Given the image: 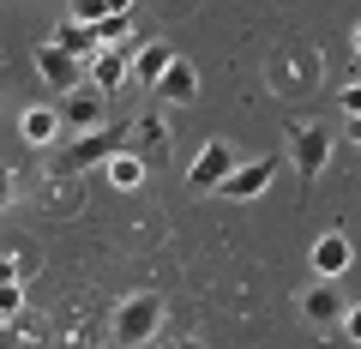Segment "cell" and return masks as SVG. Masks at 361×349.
<instances>
[{"label":"cell","mask_w":361,"mask_h":349,"mask_svg":"<svg viewBox=\"0 0 361 349\" xmlns=\"http://www.w3.org/2000/svg\"><path fill=\"white\" fill-rule=\"evenodd\" d=\"M349 139H355V145H361V115H349Z\"/></svg>","instance_id":"obj_26"},{"label":"cell","mask_w":361,"mask_h":349,"mask_svg":"<svg viewBox=\"0 0 361 349\" xmlns=\"http://www.w3.org/2000/svg\"><path fill=\"white\" fill-rule=\"evenodd\" d=\"M289 163H295L307 181L325 175V163H331V133L313 127V121H307V127H289Z\"/></svg>","instance_id":"obj_7"},{"label":"cell","mask_w":361,"mask_h":349,"mask_svg":"<svg viewBox=\"0 0 361 349\" xmlns=\"http://www.w3.org/2000/svg\"><path fill=\"white\" fill-rule=\"evenodd\" d=\"M133 49H139V37H127V42H115V49H97L85 61V78H90V91H121V85H127L133 78Z\"/></svg>","instance_id":"obj_3"},{"label":"cell","mask_w":361,"mask_h":349,"mask_svg":"<svg viewBox=\"0 0 361 349\" xmlns=\"http://www.w3.org/2000/svg\"><path fill=\"white\" fill-rule=\"evenodd\" d=\"M18 133H25V145L49 151V145L61 139V115H54V109H25V115H18Z\"/></svg>","instance_id":"obj_15"},{"label":"cell","mask_w":361,"mask_h":349,"mask_svg":"<svg viewBox=\"0 0 361 349\" xmlns=\"http://www.w3.org/2000/svg\"><path fill=\"white\" fill-rule=\"evenodd\" d=\"M235 163H241V157H235V145H229V139H211L205 151L193 157V169H187V187H193V193H217V187L229 181Z\"/></svg>","instance_id":"obj_6"},{"label":"cell","mask_w":361,"mask_h":349,"mask_svg":"<svg viewBox=\"0 0 361 349\" xmlns=\"http://www.w3.org/2000/svg\"><path fill=\"white\" fill-rule=\"evenodd\" d=\"M54 49H66L73 61H90V54H97V30H85V25H73V18H66L61 37H54Z\"/></svg>","instance_id":"obj_17"},{"label":"cell","mask_w":361,"mask_h":349,"mask_svg":"<svg viewBox=\"0 0 361 349\" xmlns=\"http://www.w3.org/2000/svg\"><path fill=\"white\" fill-rule=\"evenodd\" d=\"M115 151H127V127H97V133H78L73 145H54V151H49V175H85V169L109 163Z\"/></svg>","instance_id":"obj_1"},{"label":"cell","mask_w":361,"mask_h":349,"mask_svg":"<svg viewBox=\"0 0 361 349\" xmlns=\"http://www.w3.org/2000/svg\"><path fill=\"white\" fill-rule=\"evenodd\" d=\"M13 193H18V181H13V169H0V211L13 205Z\"/></svg>","instance_id":"obj_22"},{"label":"cell","mask_w":361,"mask_h":349,"mask_svg":"<svg viewBox=\"0 0 361 349\" xmlns=\"http://www.w3.org/2000/svg\"><path fill=\"white\" fill-rule=\"evenodd\" d=\"M25 313V283H0V325Z\"/></svg>","instance_id":"obj_19"},{"label":"cell","mask_w":361,"mask_h":349,"mask_svg":"<svg viewBox=\"0 0 361 349\" xmlns=\"http://www.w3.org/2000/svg\"><path fill=\"white\" fill-rule=\"evenodd\" d=\"M157 331H163V301H157L151 289H139V295H127L115 307V349H139V343H151Z\"/></svg>","instance_id":"obj_2"},{"label":"cell","mask_w":361,"mask_h":349,"mask_svg":"<svg viewBox=\"0 0 361 349\" xmlns=\"http://www.w3.org/2000/svg\"><path fill=\"white\" fill-rule=\"evenodd\" d=\"M169 349H205V343H199V337H175Z\"/></svg>","instance_id":"obj_25"},{"label":"cell","mask_w":361,"mask_h":349,"mask_svg":"<svg viewBox=\"0 0 361 349\" xmlns=\"http://www.w3.org/2000/svg\"><path fill=\"white\" fill-rule=\"evenodd\" d=\"M349 49H355V61H361V25H355V30H349Z\"/></svg>","instance_id":"obj_27"},{"label":"cell","mask_w":361,"mask_h":349,"mask_svg":"<svg viewBox=\"0 0 361 349\" xmlns=\"http://www.w3.org/2000/svg\"><path fill=\"white\" fill-rule=\"evenodd\" d=\"M337 109H343V115H361V78H355V85H343V91H337Z\"/></svg>","instance_id":"obj_20"},{"label":"cell","mask_w":361,"mask_h":349,"mask_svg":"<svg viewBox=\"0 0 361 349\" xmlns=\"http://www.w3.org/2000/svg\"><path fill=\"white\" fill-rule=\"evenodd\" d=\"M271 181H277V157H253V163H235L229 169V181H223L217 193L223 199H259Z\"/></svg>","instance_id":"obj_8"},{"label":"cell","mask_w":361,"mask_h":349,"mask_svg":"<svg viewBox=\"0 0 361 349\" xmlns=\"http://www.w3.org/2000/svg\"><path fill=\"white\" fill-rule=\"evenodd\" d=\"M66 18H73V25H85V30H97L109 18V0H73V6H66Z\"/></svg>","instance_id":"obj_18"},{"label":"cell","mask_w":361,"mask_h":349,"mask_svg":"<svg viewBox=\"0 0 361 349\" xmlns=\"http://www.w3.org/2000/svg\"><path fill=\"white\" fill-rule=\"evenodd\" d=\"M109 18H133V0H109Z\"/></svg>","instance_id":"obj_24"},{"label":"cell","mask_w":361,"mask_h":349,"mask_svg":"<svg viewBox=\"0 0 361 349\" xmlns=\"http://www.w3.org/2000/svg\"><path fill=\"white\" fill-rule=\"evenodd\" d=\"M18 271H25V265H13V259L0 253V283H18Z\"/></svg>","instance_id":"obj_23"},{"label":"cell","mask_w":361,"mask_h":349,"mask_svg":"<svg viewBox=\"0 0 361 349\" xmlns=\"http://www.w3.org/2000/svg\"><path fill=\"white\" fill-rule=\"evenodd\" d=\"M54 115H61V133H97V127H109V121H103V115H109V97L90 91V85H78V91L61 97Z\"/></svg>","instance_id":"obj_4"},{"label":"cell","mask_w":361,"mask_h":349,"mask_svg":"<svg viewBox=\"0 0 361 349\" xmlns=\"http://www.w3.org/2000/svg\"><path fill=\"white\" fill-rule=\"evenodd\" d=\"M193 97H199V73H193V61H180V54H175L169 73L151 85V103H193Z\"/></svg>","instance_id":"obj_11"},{"label":"cell","mask_w":361,"mask_h":349,"mask_svg":"<svg viewBox=\"0 0 361 349\" xmlns=\"http://www.w3.org/2000/svg\"><path fill=\"white\" fill-rule=\"evenodd\" d=\"M343 307H349V301L337 295L331 283H319V289L301 295V319H313V325H337V319H343Z\"/></svg>","instance_id":"obj_14"},{"label":"cell","mask_w":361,"mask_h":349,"mask_svg":"<svg viewBox=\"0 0 361 349\" xmlns=\"http://www.w3.org/2000/svg\"><path fill=\"white\" fill-rule=\"evenodd\" d=\"M109 181H115L121 193H133V187H145V163L133 151H115V157H109Z\"/></svg>","instance_id":"obj_16"},{"label":"cell","mask_w":361,"mask_h":349,"mask_svg":"<svg viewBox=\"0 0 361 349\" xmlns=\"http://www.w3.org/2000/svg\"><path fill=\"white\" fill-rule=\"evenodd\" d=\"M127 151L139 157L145 169H151V163H163V157H169V121L157 115V103L145 109V115H133V121H127Z\"/></svg>","instance_id":"obj_5"},{"label":"cell","mask_w":361,"mask_h":349,"mask_svg":"<svg viewBox=\"0 0 361 349\" xmlns=\"http://www.w3.org/2000/svg\"><path fill=\"white\" fill-rule=\"evenodd\" d=\"M37 78L42 85H54V91H78V85H85V61H73V54L66 49H54V42H42L37 49Z\"/></svg>","instance_id":"obj_9"},{"label":"cell","mask_w":361,"mask_h":349,"mask_svg":"<svg viewBox=\"0 0 361 349\" xmlns=\"http://www.w3.org/2000/svg\"><path fill=\"white\" fill-rule=\"evenodd\" d=\"M169 61H175V49H169V42H139V49H133V78L151 91L157 78L169 73Z\"/></svg>","instance_id":"obj_13"},{"label":"cell","mask_w":361,"mask_h":349,"mask_svg":"<svg viewBox=\"0 0 361 349\" xmlns=\"http://www.w3.org/2000/svg\"><path fill=\"white\" fill-rule=\"evenodd\" d=\"M349 265H355V247H349L343 229H331V235H319V241H313V271H319V283L343 277Z\"/></svg>","instance_id":"obj_10"},{"label":"cell","mask_w":361,"mask_h":349,"mask_svg":"<svg viewBox=\"0 0 361 349\" xmlns=\"http://www.w3.org/2000/svg\"><path fill=\"white\" fill-rule=\"evenodd\" d=\"M42 343H49V319H37V313H18L0 325V349H42Z\"/></svg>","instance_id":"obj_12"},{"label":"cell","mask_w":361,"mask_h":349,"mask_svg":"<svg viewBox=\"0 0 361 349\" xmlns=\"http://www.w3.org/2000/svg\"><path fill=\"white\" fill-rule=\"evenodd\" d=\"M337 325L349 331V343H361V301H349V307H343V319H337Z\"/></svg>","instance_id":"obj_21"}]
</instances>
